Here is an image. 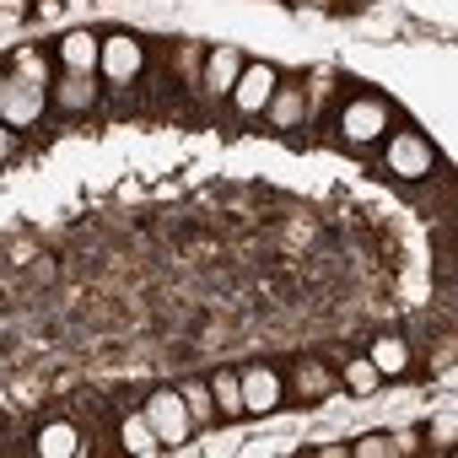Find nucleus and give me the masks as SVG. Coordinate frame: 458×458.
I'll return each instance as SVG.
<instances>
[{"label":"nucleus","mask_w":458,"mask_h":458,"mask_svg":"<svg viewBox=\"0 0 458 458\" xmlns=\"http://www.w3.org/2000/svg\"><path fill=\"white\" fill-rule=\"evenodd\" d=\"M33 447H38L44 458H76V453H81V431H76L71 420H49Z\"/></svg>","instance_id":"obj_11"},{"label":"nucleus","mask_w":458,"mask_h":458,"mask_svg":"<svg viewBox=\"0 0 458 458\" xmlns=\"http://www.w3.org/2000/svg\"><path fill=\"white\" fill-rule=\"evenodd\" d=\"M55 55H60V65H65V71L92 76V71H98V55H103V38H98V33H87V28H71V33L60 38V49H55Z\"/></svg>","instance_id":"obj_8"},{"label":"nucleus","mask_w":458,"mask_h":458,"mask_svg":"<svg viewBox=\"0 0 458 458\" xmlns=\"http://www.w3.org/2000/svg\"><path fill=\"white\" fill-rule=\"evenodd\" d=\"M361 6H367V0H361Z\"/></svg>","instance_id":"obj_26"},{"label":"nucleus","mask_w":458,"mask_h":458,"mask_svg":"<svg viewBox=\"0 0 458 458\" xmlns=\"http://www.w3.org/2000/svg\"><path fill=\"white\" fill-rule=\"evenodd\" d=\"M276 87H281V76H276V65H243L238 71V81H233V98L238 103V114H265V103L276 98Z\"/></svg>","instance_id":"obj_6"},{"label":"nucleus","mask_w":458,"mask_h":458,"mask_svg":"<svg viewBox=\"0 0 458 458\" xmlns=\"http://www.w3.org/2000/svg\"><path fill=\"white\" fill-rule=\"evenodd\" d=\"M383 157H388V173H394V178H410V183L426 178V173L437 167V151H431V140H426L420 130L388 135V151H383Z\"/></svg>","instance_id":"obj_3"},{"label":"nucleus","mask_w":458,"mask_h":458,"mask_svg":"<svg viewBox=\"0 0 458 458\" xmlns=\"http://www.w3.org/2000/svg\"><path fill=\"white\" fill-rule=\"evenodd\" d=\"M351 453H356V458H388V453H399V447H394L388 431H367V437L351 442Z\"/></svg>","instance_id":"obj_18"},{"label":"nucleus","mask_w":458,"mask_h":458,"mask_svg":"<svg viewBox=\"0 0 458 458\" xmlns=\"http://www.w3.org/2000/svg\"><path fill=\"white\" fill-rule=\"evenodd\" d=\"M28 12V0H0V22H17Z\"/></svg>","instance_id":"obj_21"},{"label":"nucleus","mask_w":458,"mask_h":458,"mask_svg":"<svg viewBox=\"0 0 458 458\" xmlns=\"http://www.w3.org/2000/svg\"><path fill=\"white\" fill-rule=\"evenodd\" d=\"M178 394H183V404H189V415H194V420H205V415L216 410V399H210V383H183Z\"/></svg>","instance_id":"obj_19"},{"label":"nucleus","mask_w":458,"mask_h":458,"mask_svg":"<svg viewBox=\"0 0 458 458\" xmlns=\"http://www.w3.org/2000/svg\"><path fill=\"white\" fill-rule=\"evenodd\" d=\"M17 76H22V81H38V87H49V65H44L33 49H22V55H17Z\"/></svg>","instance_id":"obj_20"},{"label":"nucleus","mask_w":458,"mask_h":458,"mask_svg":"<svg viewBox=\"0 0 458 458\" xmlns=\"http://www.w3.org/2000/svg\"><path fill=\"white\" fill-rule=\"evenodd\" d=\"M238 383H243V415H270L286 399L276 367H249V372H238Z\"/></svg>","instance_id":"obj_7"},{"label":"nucleus","mask_w":458,"mask_h":458,"mask_svg":"<svg viewBox=\"0 0 458 458\" xmlns=\"http://www.w3.org/2000/svg\"><path fill=\"white\" fill-rule=\"evenodd\" d=\"M238 71H243V55L238 49H210L205 55V71H199V87L210 98H226V92H233V81H238Z\"/></svg>","instance_id":"obj_9"},{"label":"nucleus","mask_w":458,"mask_h":458,"mask_svg":"<svg viewBox=\"0 0 458 458\" xmlns=\"http://www.w3.org/2000/svg\"><path fill=\"white\" fill-rule=\"evenodd\" d=\"M292 6H302V12H324L329 0H292Z\"/></svg>","instance_id":"obj_24"},{"label":"nucleus","mask_w":458,"mask_h":458,"mask_svg":"<svg viewBox=\"0 0 458 458\" xmlns=\"http://www.w3.org/2000/svg\"><path fill=\"white\" fill-rule=\"evenodd\" d=\"M0 92H6V71H0Z\"/></svg>","instance_id":"obj_25"},{"label":"nucleus","mask_w":458,"mask_h":458,"mask_svg":"<svg viewBox=\"0 0 458 458\" xmlns=\"http://www.w3.org/2000/svg\"><path fill=\"white\" fill-rule=\"evenodd\" d=\"M367 361H372L383 377H399V372L410 367V345H404L399 335H377V340H372V351H367Z\"/></svg>","instance_id":"obj_12"},{"label":"nucleus","mask_w":458,"mask_h":458,"mask_svg":"<svg viewBox=\"0 0 458 458\" xmlns=\"http://www.w3.org/2000/svg\"><path fill=\"white\" fill-rule=\"evenodd\" d=\"M340 135H345L351 146L383 140V135H388V103H383V98H351V103L340 108Z\"/></svg>","instance_id":"obj_2"},{"label":"nucleus","mask_w":458,"mask_h":458,"mask_svg":"<svg viewBox=\"0 0 458 458\" xmlns=\"http://www.w3.org/2000/svg\"><path fill=\"white\" fill-rule=\"evenodd\" d=\"M431 437H437V442H453V415H442V420L431 426Z\"/></svg>","instance_id":"obj_23"},{"label":"nucleus","mask_w":458,"mask_h":458,"mask_svg":"<svg viewBox=\"0 0 458 458\" xmlns=\"http://www.w3.org/2000/svg\"><path fill=\"white\" fill-rule=\"evenodd\" d=\"M297 394L302 399H324L329 394V372L318 361H297Z\"/></svg>","instance_id":"obj_17"},{"label":"nucleus","mask_w":458,"mask_h":458,"mask_svg":"<svg viewBox=\"0 0 458 458\" xmlns=\"http://www.w3.org/2000/svg\"><path fill=\"white\" fill-rule=\"evenodd\" d=\"M210 399H216L221 420H238L243 415V383H238V372H216L210 377Z\"/></svg>","instance_id":"obj_14"},{"label":"nucleus","mask_w":458,"mask_h":458,"mask_svg":"<svg viewBox=\"0 0 458 458\" xmlns=\"http://www.w3.org/2000/svg\"><path fill=\"white\" fill-rule=\"evenodd\" d=\"M44 103H49V87L22 81V76H6V92H0V119H6L12 130H28V124H38Z\"/></svg>","instance_id":"obj_4"},{"label":"nucleus","mask_w":458,"mask_h":458,"mask_svg":"<svg viewBox=\"0 0 458 458\" xmlns=\"http://www.w3.org/2000/svg\"><path fill=\"white\" fill-rule=\"evenodd\" d=\"M12 151H17V135H12V124H6V119H0V162H6Z\"/></svg>","instance_id":"obj_22"},{"label":"nucleus","mask_w":458,"mask_h":458,"mask_svg":"<svg viewBox=\"0 0 458 458\" xmlns=\"http://www.w3.org/2000/svg\"><path fill=\"white\" fill-rule=\"evenodd\" d=\"M119 442H124V453H140V458L162 453V437L151 431V420H146V415H130V420L119 426Z\"/></svg>","instance_id":"obj_15"},{"label":"nucleus","mask_w":458,"mask_h":458,"mask_svg":"<svg viewBox=\"0 0 458 458\" xmlns=\"http://www.w3.org/2000/svg\"><path fill=\"white\" fill-rule=\"evenodd\" d=\"M146 420H151V431L162 437V447H178V442L194 431V415H189V404H183L178 388H157V394L146 399Z\"/></svg>","instance_id":"obj_1"},{"label":"nucleus","mask_w":458,"mask_h":458,"mask_svg":"<svg viewBox=\"0 0 458 458\" xmlns=\"http://www.w3.org/2000/svg\"><path fill=\"white\" fill-rule=\"evenodd\" d=\"M265 114H270L281 130H292V124H302V114H308V92H302V87H276V98L265 103Z\"/></svg>","instance_id":"obj_13"},{"label":"nucleus","mask_w":458,"mask_h":458,"mask_svg":"<svg viewBox=\"0 0 458 458\" xmlns=\"http://www.w3.org/2000/svg\"><path fill=\"white\" fill-rule=\"evenodd\" d=\"M140 65H146V49H140V38H130V33H114V38H103L98 76H108L114 87H124V81H135V76H140Z\"/></svg>","instance_id":"obj_5"},{"label":"nucleus","mask_w":458,"mask_h":458,"mask_svg":"<svg viewBox=\"0 0 458 458\" xmlns=\"http://www.w3.org/2000/svg\"><path fill=\"white\" fill-rule=\"evenodd\" d=\"M377 383H383V372L367 361V356H356V361H345V388L356 394V399H372L377 394Z\"/></svg>","instance_id":"obj_16"},{"label":"nucleus","mask_w":458,"mask_h":458,"mask_svg":"<svg viewBox=\"0 0 458 458\" xmlns=\"http://www.w3.org/2000/svg\"><path fill=\"white\" fill-rule=\"evenodd\" d=\"M55 103H60L65 114H87V108L98 103V71H92V76L65 71V76H60V87H55Z\"/></svg>","instance_id":"obj_10"}]
</instances>
